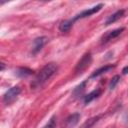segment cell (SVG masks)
I'll use <instances>...</instances> for the list:
<instances>
[{
    "instance_id": "277c9868",
    "label": "cell",
    "mask_w": 128,
    "mask_h": 128,
    "mask_svg": "<svg viewBox=\"0 0 128 128\" xmlns=\"http://www.w3.org/2000/svg\"><path fill=\"white\" fill-rule=\"evenodd\" d=\"M103 7V4H98V5H96V6H94V7H91V8H88V9H85V10H83V11H81L80 13H78V14H76L73 18H71V20H72V22L74 23L75 21H77V20H79V19H83V18H86V17H89V16H91V15H93L94 13H96V12H98L101 8Z\"/></svg>"
},
{
    "instance_id": "3957f363",
    "label": "cell",
    "mask_w": 128,
    "mask_h": 128,
    "mask_svg": "<svg viewBox=\"0 0 128 128\" xmlns=\"http://www.w3.org/2000/svg\"><path fill=\"white\" fill-rule=\"evenodd\" d=\"M21 92V88L19 86H13L10 89H8L4 95H3V102L5 104H11L16 98L17 96L20 94Z\"/></svg>"
},
{
    "instance_id": "7a4b0ae2",
    "label": "cell",
    "mask_w": 128,
    "mask_h": 128,
    "mask_svg": "<svg viewBox=\"0 0 128 128\" xmlns=\"http://www.w3.org/2000/svg\"><path fill=\"white\" fill-rule=\"evenodd\" d=\"M91 61H92V56H91V53L90 52H87L85 53L81 59L78 61L76 67H75V72L76 73H82L86 68L89 67V65L91 64Z\"/></svg>"
},
{
    "instance_id": "8992f818",
    "label": "cell",
    "mask_w": 128,
    "mask_h": 128,
    "mask_svg": "<svg viewBox=\"0 0 128 128\" xmlns=\"http://www.w3.org/2000/svg\"><path fill=\"white\" fill-rule=\"evenodd\" d=\"M47 38L46 37H38L33 41V48H32V52L33 54H36L37 52H39L42 47L44 46V44L46 43Z\"/></svg>"
},
{
    "instance_id": "8fae6325",
    "label": "cell",
    "mask_w": 128,
    "mask_h": 128,
    "mask_svg": "<svg viewBox=\"0 0 128 128\" xmlns=\"http://www.w3.org/2000/svg\"><path fill=\"white\" fill-rule=\"evenodd\" d=\"M101 118V115H97V116H94V117H92V118H90V119H88V120H86L82 125H81V127L80 128H93V126L99 121V119Z\"/></svg>"
},
{
    "instance_id": "9a60e30c",
    "label": "cell",
    "mask_w": 128,
    "mask_h": 128,
    "mask_svg": "<svg viewBox=\"0 0 128 128\" xmlns=\"http://www.w3.org/2000/svg\"><path fill=\"white\" fill-rule=\"evenodd\" d=\"M119 81H120V76H119V75H115V76L111 79V81H110V83H109V89H110V90H113V89L115 88V86L119 83Z\"/></svg>"
},
{
    "instance_id": "2e32d148",
    "label": "cell",
    "mask_w": 128,
    "mask_h": 128,
    "mask_svg": "<svg viewBox=\"0 0 128 128\" xmlns=\"http://www.w3.org/2000/svg\"><path fill=\"white\" fill-rule=\"evenodd\" d=\"M55 125H56V116H55V115H53V116L49 119L48 123H47L43 128H54V127H55Z\"/></svg>"
},
{
    "instance_id": "52a82bcc",
    "label": "cell",
    "mask_w": 128,
    "mask_h": 128,
    "mask_svg": "<svg viewBox=\"0 0 128 128\" xmlns=\"http://www.w3.org/2000/svg\"><path fill=\"white\" fill-rule=\"evenodd\" d=\"M101 89L100 88H97V89H94L93 91H91L89 94H87L85 97H84V103L85 104H89L90 102H92L94 99L98 98L101 94Z\"/></svg>"
},
{
    "instance_id": "30bf717a",
    "label": "cell",
    "mask_w": 128,
    "mask_h": 128,
    "mask_svg": "<svg viewBox=\"0 0 128 128\" xmlns=\"http://www.w3.org/2000/svg\"><path fill=\"white\" fill-rule=\"evenodd\" d=\"M113 68H114V66H113V65H105V66H103V67H101V68L97 69L96 71H94V72L91 74L90 78L98 77V76H100V75H102V74H104V73H107L108 71L112 70Z\"/></svg>"
},
{
    "instance_id": "6da1fadb",
    "label": "cell",
    "mask_w": 128,
    "mask_h": 128,
    "mask_svg": "<svg viewBox=\"0 0 128 128\" xmlns=\"http://www.w3.org/2000/svg\"><path fill=\"white\" fill-rule=\"evenodd\" d=\"M58 67L55 63H48L46 64L35 76L34 80L31 82V88L36 89L41 87L44 83H46L57 71Z\"/></svg>"
},
{
    "instance_id": "5bb4252c",
    "label": "cell",
    "mask_w": 128,
    "mask_h": 128,
    "mask_svg": "<svg viewBox=\"0 0 128 128\" xmlns=\"http://www.w3.org/2000/svg\"><path fill=\"white\" fill-rule=\"evenodd\" d=\"M86 84H87V80L83 81V82H82V83H80L78 86H76V87L74 88V90H73V94H74V95H76V96L81 95V94H82V92H83V91H84V89H85Z\"/></svg>"
},
{
    "instance_id": "5b68a950",
    "label": "cell",
    "mask_w": 128,
    "mask_h": 128,
    "mask_svg": "<svg viewBox=\"0 0 128 128\" xmlns=\"http://www.w3.org/2000/svg\"><path fill=\"white\" fill-rule=\"evenodd\" d=\"M123 31H124V28L121 27V28H117V29H114L112 31L106 32L102 36V38H101V43H107V42H109L110 40H112V39L116 38L117 36H119Z\"/></svg>"
},
{
    "instance_id": "4fadbf2b",
    "label": "cell",
    "mask_w": 128,
    "mask_h": 128,
    "mask_svg": "<svg viewBox=\"0 0 128 128\" xmlns=\"http://www.w3.org/2000/svg\"><path fill=\"white\" fill-rule=\"evenodd\" d=\"M72 26H73V22H72L71 19L64 20V21H62V22L60 23V25H59V30H60L61 32H68V31L71 29Z\"/></svg>"
},
{
    "instance_id": "7c38bea8",
    "label": "cell",
    "mask_w": 128,
    "mask_h": 128,
    "mask_svg": "<svg viewBox=\"0 0 128 128\" xmlns=\"http://www.w3.org/2000/svg\"><path fill=\"white\" fill-rule=\"evenodd\" d=\"M79 119H80V114L79 113H73L66 119V123L69 127H73L78 123Z\"/></svg>"
},
{
    "instance_id": "9c48e42d",
    "label": "cell",
    "mask_w": 128,
    "mask_h": 128,
    "mask_svg": "<svg viewBox=\"0 0 128 128\" xmlns=\"http://www.w3.org/2000/svg\"><path fill=\"white\" fill-rule=\"evenodd\" d=\"M33 74V70L27 68V67H20L15 71V75L20 78H26Z\"/></svg>"
},
{
    "instance_id": "e0dca14e",
    "label": "cell",
    "mask_w": 128,
    "mask_h": 128,
    "mask_svg": "<svg viewBox=\"0 0 128 128\" xmlns=\"http://www.w3.org/2000/svg\"><path fill=\"white\" fill-rule=\"evenodd\" d=\"M122 72H123V74H127V73H128V66L124 67L123 70H122Z\"/></svg>"
},
{
    "instance_id": "ac0fdd59",
    "label": "cell",
    "mask_w": 128,
    "mask_h": 128,
    "mask_svg": "<svg viewBox=\"0 0 128 128\" xmlns=\"http://www.w3.org/2000/svg\"><path fill=\"white\" fill-rule=\"evenodd\" d=\"M4 69V63H1V70Z\"/></svg>"
},
{
    "instance_id": "ba28073f",
    "label": "cell",
    "mask_w": 128,
    "mask_h": 128,
    "mask_svg": "<svg viewBox=\"0 0 128 128\" xmlns=\"http://www.w3.org/2000/svg\"><path fill=\"white\" fill-rule=\"evenodd\" d=\"M123 14H124V10H123V9L116 11L115 13H113L112 15H110V16L107 18V20H106V22H105V25L108 26V25H110V24L116 22L118 19H120V18L123 16Z\"/></svg>"
}]
</instances>
